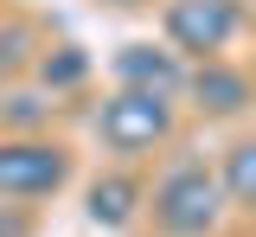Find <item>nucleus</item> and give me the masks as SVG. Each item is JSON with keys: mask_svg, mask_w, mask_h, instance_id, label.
I'll list each match as a JSON object with an SVG mask.
<instances>
[{"mask_svg": "<svg viewBox=\"0 0 256 237\" xmlns=\"http://www.w3.org/2000/svg\"><path fill=\"white\" fill-rule=\"evenodd\" d=\"M224 218V186L212 167L198 160H180L173 173H160L154 186V224L166 237H212Z\"/></svg>", "mask_w": 256, "mask_h": 237, "instance_id": "nucleus-1", "label": "nucleus"}, {"mask_svg": "<svg viewBox=\"0 0 256 237\" xmlns=\"http://www.w3.org/2000/svg\"><path fill=\"white\" fill-rule=\"evenodd\" d=\"M70 180V148L52 135H6L0 141V205H32L64 192Z\"/></svg>", "mask_w": 256, "mask_h": 237, "instance_id": "nucleus-2", "label": "nucleus"}, {"mask_svg": "<svg viewBox=\"0 0 256 237\" xmlns=\"http://www.w3.org/2000/svg\"><path fill=\"white\" fill-rule=\"evenodd\" d=\"M96 135H102L109 154H122V160L154 154L160 141L173 135V102L148 96V90H116V96H102V109H96Z\"/></svg>", "mask_w": 256, "mask_h": 237, "instance_id": "nucleus-3", "label": "nucleus"}, {"mask_svg": "<svg viewBox=\"0 0 256 237\" xmlns=\"http://www.w3.org/2000/svg\"><path fill=\"white\" fill-rule=\"evenodd\" d=\"M160 26H166V52L212 64L224 45L237 38V26H244V6H237V0H166Z\"/></svg>", "mask_w": 256, "mask_h": 237, "instance_id": "nucleus-4", "label": "nucleus"}, {"mask_svg": "<svg viewBox=\"0 0 256 237\" xmlns=\"http://www.w3.org/2000/svg\"><path fill=\"white\" fill-rule=\"evenodd\" d=\"M116 77H122V90H148V96H166V102L186 90V64L166 45H122L116 52Z\"/></svg>", "mask_w": 256, "mask_h": 237, "instance_id": "nucleus-5", "label": "nucleus"}, {"mask_svg": "<svg viewBox=\"0 0 256 237\" xmlns=\"http://www.w3.org/2000/svg\"><path fill=\"white\" fill-rule=\"evenodd\" d=\"M186 90L192 102H198V116H244L256 102V84H250V70H237V64H224V58H212V64H198L186 77Z\"/></svg>", "mask_w": 256, "mask_h": 237, "instance_id": "nucleus-6", "label": "nucleus"}, {"mask_svg": "<svg viewBox=\"0 0 256 237\" xmlns=\"http://www.w3.org/2000/svg\"><path fill=\"white\" fill-rule=\"evenodd\" d=\"M134 205H141V180H128V173H102V180H90V192H84V212H90V224H102V231H122L128 218H134Z\"/></svg>", "mask_w": 256, "mask_h": 237, "instance_id": "nucleus-7", "label": "nucleus"}, {"mask_svg": "<svg viewBox=\"0 0 256 237\" xmlns=\"http://www.w3.org/2000/svg\"><path fill=\"white\" fill-rule=\"evenodd\" d=\"M218 186H224V205H244V212H256V135H250V141H237V148L224 154Z\"/></svg>", "mask_w": 256, "mask_h": 237, "instance_id": "nucleus-8", "label": "nucleus"}, {"mask_svg": "<svg viewBox=\"0 0 256 237\" xmlns=\"http://www.w3.org/2000/svg\"><path fill=\"white\" fill-rule=\"evenodd\" d=\"M84 77H90V52H84V45H52V52L38 58V84H45L52 96H58V90H77Z\"/></svg>", "mask_w": 256, "mask_h": 237, "instance_id": "nucleus-9", "label": "nucleus"}, {"mask_svg": "<svg viewBox=\"0 0 256 237\" xmlns=\"http://www.w3.org/2000/svg\"><path fill=\"white\" fill-rule=\"evenodd\" d=\"M32 52H45V45H38V26L20 20V13H6V20H0V77L32 64Z\"/></svg>", "mask_w": 256, "mask_h": 237, "instance_id": "nucleus-10", "label": "nucleus"}, {"mask_svg": "<svg viewBox=\"0 0 256 237\" xmlns=\"http://www.w3.org/2000/svg\"><path fill=\"white\" fill-rule=\"evenodd\" d=\"M45 109H52L45 96H6V122H20V135H32V122H38Z\"/></svg>", "mask_w": 256, "mask_h": 237, "instance_id": "nucleus-11", "label": "nucleus"}, {"mask_svg": "<svg viewBox=\"0 0 256 237\" xmlns=\"http://www.w3.org/2000/svg\"><path fill=\"white\" fill-rule=\"evenodd\" d=\"M32 224H26V212L20 205H0V237H26Z\"/></svg>", "mask_w": 256, "mask_h": 237, "instance_id": "nucleus-12", "label": "nucleus"}, {"mask_svg": "<svg viewBox=\"0 0 256 237\" xmlns=\"http://www.w3.org/2000/svg\"><path fill=\"white\" fill-rule=\"evenodd\" d=\"M109 6H141V0H109Z\"/></svg>", "mask_w": 256, "mask_h": 237, "instance_id": "nucleus-13", "label": "nucleus"}]
</instances>
